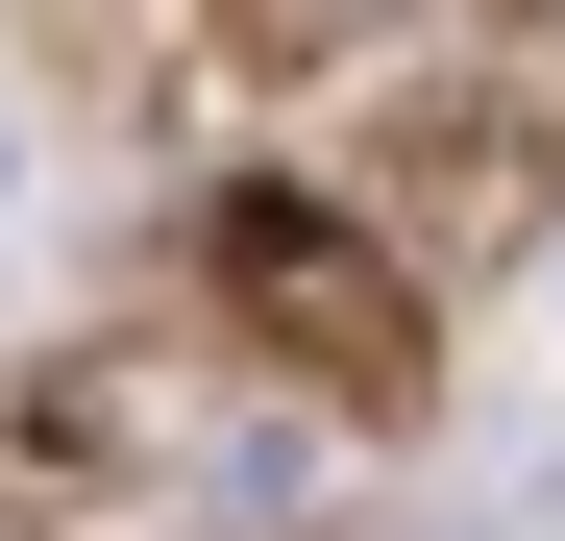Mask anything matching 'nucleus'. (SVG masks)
<instances>
[{
    "label": "nucleus",
    "mask_w": 565,
    "mask_h": 541,
    "mask_svg": "<svg viewBox=\"0 0 565 541\" xmlns=\"http://www.w3.org/2000/svg\"><path fill=\"white\" fill-rule=\"evenodd\" d=\"M344 198L394 222L443 296H467V270H541V246H565V99H516L492 50H443V74L394 50L369 124H344Z\"/></svg>",
    "instance_id": "nucleus-1"
},
{
    "label": "nucleus",
    "mask_w": 565,
    "mask_h": 541,
    "mask_svg": "<svg viewBox=\"0 0 565 541\" xmlns=\"http://www.w3.org/2000/svg\"><path fill=\"white\" fill-rule=\"evenodd\" d=\"M198 270H222V344L344 370V394H418V344H443V270L369 222V198H222Z\"/></svg>",
    "instance_id": "nucleus-2"
},
{
    "label": "nucleus",
    "mask_w": 565,
    "mask_h": 541,
    "mask_svg": "<svg viewBox=\"0 0 565 541\" xmlns=\"http://www.w3.org/2000/svg\"><path fill=\"white\" fill-rule=\"evenodd\" d=\"M148 443H172V370H50L25 418H0V468L74 492V468H148Z\"/></svg>",
    "instance_id": "nucleus-3"
},
{
    "label": "nucleus",
    "mask_w": 565,
    "mask_h": 541,
    "mask_svg": "<svg viewBox=\"0 0 565 541\" xmlns=\"http://www.w3.org/2000/svg\"><path fill=\"white\" fill-rule=\"evenodd\" d=\"M270 50H369V25H418V0H246Z\"/></svg>",
    "instance_id": "nucleus-4"
},
{
    "label": "nucleus",
    "mask_w": 565,
    "mask_h": 541,
    "mask_svg": "<svg viewBox=\"0 0 565 541\" xmlns=\"http://www.w3.org/2000/svg\"><path fill=\"white\" fill-rule=\"evenodd\" d=\"M0 198H25V99H0Z\"/></svg>",
    "instance_id": "nucleus-5"
},
{
    "label": "nucleus",
    "mask_w": 565,
    "mask_h": 541,
    "mask_svg": "<svg viewBox=\"0 0 565 541\" xmlns=\"http://www.w3.org/2000/svg\"><path fill=\"white\" fill-rule=\"evenodd\" d=\"M541 320H565V246H541Z\"/></svg>",
    "instance_id": "nucleus-6"
}]
</instances>
